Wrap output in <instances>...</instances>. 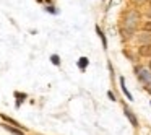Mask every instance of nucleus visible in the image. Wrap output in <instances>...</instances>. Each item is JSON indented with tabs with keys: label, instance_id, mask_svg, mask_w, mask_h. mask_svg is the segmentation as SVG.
<instances>
[{
	"label": "nucleus",
	"instance_id": "nucleus-6",
	"mask_svg": "<svg viewBox=\"0 0 151 135\" xmlns=\"http://www.w3.org/2000/svg\"><path fill=\"white\" fill-rule=\"evenodd\" d=\"M138 41H140V43H150V44H151V34H150V33H141V34H138Z\"/></svg>",
	"mask_w": 151,
	"mask_h": 135
},
{
	"label": "nucleus",
	"instance_id": "nucleus-5",
	"mask_svg": "<svg viewBox=\"0 0 151 135\" xmlns=\"http://www.w3.org/2000/svg\"><path fill=\"white\" fill-rule=\"evenodd\" d=\"M2 127H4L5 130H8L10 134H13V135H24V132L20 130V129H17V127H10V125H7V124H4Z\"/></svg>",
	"mask_w": 151,
	"mask_h": 135
},
{
	"label": "nucleus",
	"instance_id": "nucleus-10",
	"mask_svg": "<svg viewBox=\"0 0 151 135\" xmlns=\"http://www.w3.org/2000/svg\"><path fill=\"white\" fill-rule=\"evenodd\" d=\"M78 67H80V70H85L86 67H88V59H86V57H81L80 62H78Z\"/></svg>",
	"mask_w": 151,
	"mask_h": 135
},
{
	"label": "nucleus",
	"instance_id": "nucleus-1",
	"mask_svg": "<svg viewBox=\"0 0 151 135\" xmlns=\"http://www.w3.org/2000/svg\"><path fill=\"white\" fill-rule=\"evenodd\" d=\"M138 20H140V15L137 13L135 10L128 12L127 15H125V30H124V38H130L132 34L135 33V30H137V25H138Z\"/></svg>",
	"mask_w": 151,
	"mask_h": 135
},
{
	"label": "nucleus",
	"instance_id": "nucleus-14",
	"mask_svg": "<svg viewBox=\"0 0 151 135\" xmlns=\"http://www.w3.org/2000/svg\"><path fill=\"white\" fill-rule=\"evenodd\" d=\"M107 95H109V98H111V99H112V101H115V96H114V95H112V93H111V91H109V93H107Z\"/></svg>",
	"mask_w": 151,
	"mask_h": 135
},
{
	"label": "nucleus",
	"instance_id": "nucleus-15",
	"mask_svg": "<svg viewBox=\"0 0 151 135\" xmlns=\"http://www.w3.org/2000/svg\"><path fill=\"white\" fill-rule=\"evenodd\" d=\"M148 18H151V10H150V12H148Z\"/></svg>",
	"mask_w": 151,
	"mask_h": 135
},
{
	"label": "nucleus",
	"instance_id": "nucleus-7",
	"mask_svg": "<svg viewBox=\"0 0 151 135\" xmlns=\"http://www.w3.org/2000/svg\"><path fill=\"white\" fill-rule=\"evenodd\" d=\"M96 33H98V36L101 38V41H102V47H104V49H107V41H106V36H104V33H102L101 31V28H96Z\"/></svg>",
	"mask_w": 151,
	"mask_h": 135
},
{
	"label": "nucleus",
	"instance_id": "nucleus-2",
	"mask_svg": "<svg viewBox=\"0 0 151 135\" xmlns=\"http://www.w3.org/2000/svg\"><path fill=\"white\" fill-rule=\"evenodd\" d=\"M138 54L141 57H151V44H143L141 47H138Z\"/></svg>",
	"mask_w": 151,
	"mask_h": 135
},
{
	"label": "nucleus",
	"instance_id": "nucleus-4",
	"mask_svg": "<svg viewBox=\"0 0 151 135\" xmlns=\"http://www.w3.org/2000/svg\"><path fill=\"white\" fill-rule=\"evenodd\" d=\"M124 112H125V116L128 117V121L132 122V125H133V127H138V121H137V117L133 116V112H132L128 108H124Z\"/></svg>",
	"mask_w": 151,
	"mask_h": 135
},
{
	"label": "nucleus",
	"instance_id": "nucleus-18",
	"mask_svg": "<svg viewBox=\"0 0 151 135\" xmlns=\"http://www.w3.org/2000/svg\"><path fill=\"white\" fill-rule=\"evenodd\" d=\"M150 8H151V2H150Z\"/></svg>",
	"mask_w": 151,
	"mask_h": 135
},
{
	"label": "nucleus",
	"instance_id": "nucleus-17",
	"mask_svg": "<svg viewBox=\"0 0 151 135\" xmlns=\"http://www.w3.org/2000/svg\"><path fill=\"white\" fill-rule=\"evenodd\" d=\"M150 70H151V60H150Z\"/></svg>",
	"mask_w": 151,
	"mask_h": 135
},
{
	"label": "nucleus",
	"instance_id": "nucleus-13",
	"mask_svg": "<svg viewBox=\"0 0 151 135\" xmlns=\"http://www.w3.org/2000/svg\"><path fill=\"white\" fill-rule=\"evenodd\" d=\"M47 12H50V13H57V12L54 10V7H47Z\"/></svg>",
	"mask_w": 151,
	"mask_h": 135
},
{
	"label": "nucleus",
	"instance_id": "nucleus-8",
	"mask_svg": "<svg viewBox=\"0 0 151 135\" xmlns=\"http://www.w3.org/2000/svg\"><path fill=\"white\" fill-rule=\"evenodd\" d=\"M120 86H122V91L125 93V96H127V99H133V98H132V95H130V91H128L127 86H125V80L124 78H120Z\"/></svg>",
	"mask_w": 151,
	"mask_h": 135
},
{
	"label": "nucleus",
	"instance_id": "nucleus-12",
	"mask_svg": "<svg viewBox=\"0 0 151 135\" xmlns=\"http://www.w3.org/2000/svg\"><path fill=\"white\" fill-rule=\"evenodd\" d=\"M143 28H145V31H146V33H150V31H151V21H146V23L143 25Z\"/></svg>",
	"mask_w": 151,
	"mask_h": 135
},
{
	"label": "nucleus",
	"instance_id": "nucleus-3",
	"mask_svg": "<svg viewBox=\"0 0 151 135\" xmlns=\"http://www.w3.org/2000/svg\"><path fill=\"white\" fill-rule=\"evenodd\" d=\"M137 75H138V78H140L141 82H150L151 80V73H148L146 70H143V69H138Z\"/></svg>",
	"mask_w": 151,
	"mask_h": 135
},
{
	"label": "nucleus",
	"instance_id": "nucleus-9",
	"mask_svg": "<svg viewBox=\"0 0 151 135\" xmlns=\"http://www.w3.org/2000/svg\"><path fill=\"white\" fill-rule=\"evenodd\" d=\"M2 119H4V121H7V122H10L12 125H17V129H20V127H21V125L18 124L17 121H13L12 117H8V116H5V114H2Z\"/></svg>",
	"mask_w": 151,
	"mask_h": 135
},
{
	"label": "nucleus",
	"instance_id": "nucleus-11",
	"mask_svg": "<svg viewBox=\"0 0 151 135\" xmlns=\"http://www.w3.org/2000/svg\"><path fill=\"white\" fill-rule=\"evenodd\" d=\"M50 60H52V64H54V65H59V64H60L59 56H52V57H50Z\"/></svg>",
	"mask_w": 151,
	"mask_h": 135
},
{
	"label": "nucleus",
	"instance_id": "nucleus-16",
	"mask_svg": "<svg viewBox=\"0 0 151 135\" xmlns=\"http://www.w3.org/2000/svg\"><path fill=\"white\" fill-rule=\"evenodd\" d=\"M148 91H150V93H151V86H148Z\"/></svg>",
	"mask_w": 151,
	"mask_h": 135
}]
</instances>
